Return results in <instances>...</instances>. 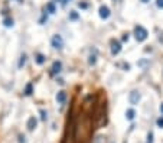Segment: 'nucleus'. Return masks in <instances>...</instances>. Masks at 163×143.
<instances>
[{"instance_id":"1","label":"nucleus","mask_w":163,"mask_h":143,"mask_svg":"<svg viewBox=\"0 0 163 143\" xmlns=\"http://www.w3.org/2000/svg\"><path fill=\"white\" fill-rule=\"evenodd\" d=\"M75 119L72 116L69 121H68V129H67V140L65 143H75Z\"/></svg>"},{"instance_id":"2","label":"nucleus","mask_w":163,"mask_h":143,"mask_svg":"<svg viewBox=\"0 0 163 143\" xmlns=\"http://www.w3.org/2000/svg\"><path fill=\"white\" fill-rule=\"evenodd\" d=\"M147 30L143 28V26H136L134 28V36H136V39L139 41V42H143V41H146L147 39Z\"/></svg>"},{"instance_id":"3","label":"nucleus","mask_w":163,"mask_h":143,"mask_svg":"<svg viewBox=\"0 0 163 143\" xmlns=\"http://www.w3.org/2000/svg\"><path fill=\"white\" fill-rule=\"evenodd\" d=\"M51 45H52L55 49H62L64 48V39L61 35H53L52 39H51Z\"/></svg>"},{"instance_id":"4","label":"nucleus","mask_w":163,"mask_h":143,"mask_svg":"<svg viewBox=\"0 0 163 143\" xmlns=\"http://www.w3.org/2000/svg\"><path fill=\"white\" fill-rule=\"evenodd\" d=\"M110 49H111V55H118L121 52V43L117 39H111L110 41Z\"/></svg>"},{"instance_id":"5","label":"nucleus","mask_w":163,"mask_h":143,"mask_svg":"<svg viewBox=\"0 0 163 143\" xmlns=\"http://www.w3.org/2000/svg\"><path fill=\"white\" fill-rule=\"evenodd\" d=\"M140 98H142V95H140V93L137 90H134V91H131L129 94V101H130V104H137L140 101Z\"/></svg>"},{"instance_id":"6","label":"nucleus","mask_w":163,"mask_h":143,"mask_svg":"<svg viewBox=\"0 0 163 143\" xmlns=\"http://www.w3.org/2000/svg\"><path fill=\"white\" fill-rule=\"evenodd\" d=\"M62 71V62L61 61H55L51 67V75H56L59 72Z\"/></svg>"},{"instance_id":"7","label":"nucleus","mask_w":163,"mask_h":143,"mask_svg":"<svg viewBox=\"0 0 163 143\" xmlns=\"http://www.w3.org/2000/svg\"><path fill=\"white\" fill-rule=\"evenodd\" d=\"M36 124H38V120L35 119V117H29L28 123H26V127H28L29 132H33L36 129Z\"/></svg>"},{"instance_id":"8","label":"nucleus","mask_w":163,"mask_h":143,"mask_svg":"<svg viewBox=\"0 0 163 143\" xmlns=\"http://www.w3.org/2000/svg\"><path fill=\"white\" fill-rule=\"evenodd\" d=\"M100 18L101 19H108L110 18V9H108V6H101L100 7Z\"/></svg>"},{"instance_id":"9","label":"nucleus","mask_w":163,"mask_h":143,"mask_svg":"<svg viewBox=\"0 0 163 143\" xmlns=\"http://www.w3.org/2000/svg\"><path fill=\"white\" fill-rule=\"evenodd\" d=\"M65 101H67V93L65 91H59L56 94V103L58 104H61V105H64L65 104Z\"/></svg>"},{"instance_id":"10","label":"nucleus","mask_w":163,"mask_h":143,"mask_svg":"<svg viewBox=\"0 0 163 143\" xmlns=\"http://www.w3.org/2000/svg\"><path fill=\"white\" fill-rule=\"evenodd\" d=\"M134 116H136V111L133 109H129L127 111H126V119L127 120H133L134 119Z\"/></svg>"},{"instance_id":"11","label":"nucleus","mask_w":163,"mask_h":143,"mask_svg":"<svg viewBox=\"0 0 163 143\" xmlns=\"http://www.w3.org/2000/svg\"><path fill=\"white\" fill-rule=\"evenodd\" d=\"M92 143H106V136L98 134V136H95V139H92Z\"/></svg>"},{"instance_id":"12","label":"nucleus","mask_w":163,"mask_h":143,"mask_svg":"<svg viewBox=\"0 0 163 143\" xmlns=\"http://www.w3.org/2000/svg\"><path fill=\"white\" fill-rule=\"evenodd\" d=\"M46 12L51 14L55 13V5H53V2H49L48 5H46Z\"/></svg>"},{"instance_id":"13","label":"nucleus","mask_w":163,"mask_h":143,"mask_svg":"<svg viewBox=\"0 0 163 143\" xmlns=\"http://www.w3.org/2000/svg\"><path fill=\"white\" fill-rule=\"evenodd\" d=\"M35 61H36V64L42 65L43 62H45V57H43L42 54H36V57H35Z\"/></svg>"},{"instance_id":"14","label":"nucleus","mask_w":163,"mask_h":143,"mask_svg":"<svg viewBox=\"0 0 163 143\" xmlns=\"http://www.w3.org/2000/svg\"><path fill=\"white\" fill-rule=\"evenodd\" d=\"M3 23H5L6 28H12V26H13V19H12V18H5Z\"/></svg>"},{"instance_id":"15","label":"nucleus","mask_w":163,"mask_h":143,"mask_svg":"<svg viewBox=\"0 0 163 143\" xmlns=\"http://www.w3.org/2000/svg\"><path fill=\"white\" fill-rule=\"evenodd\" d=\"M97 62V55L95 54H94V55H90V59H88V64H90V65H94V64H95Z\"/></svg>"},{"instance_id":"16","label":"nucleus","mask_w":163,"mask_h":143,"mask_svg":"<svg viewBox=\"0 0 163 143\" xmlns=\"http://www.w3.org/2000/svg\"><path fill=\"white\" fill-rule=\"evenodd\" d=\"M26 54H23V55H22V57H20V61H19V68H22L25 65V64H26Z\"/></svg>"},{"instance_id":"17","label":"nucleus","mask_w":163,"mask_h":143,"mask_svg":"<svg viewBox=\"0 0 163 143\" xmlns=\"http://www.w3.org/2000/svg\"><path fill=\"white\" fill-rule=\"evenodd\" d=\"M25 94L26 95H30L32 94V84L29 82V84H26V88H25Z\"/></svg>"},{"instance_id":"18","label":"nucleus","mask_w":163,"mask_h":143,"mask_svg":"<svg viewBox=\"0 0 163 143\" xmlns=\"http://www.w3.org/2000/svg\"><path fill=\"white\" fill-rule=\"evenodd\" d=\"M69 19L71 20H77L78 19V13L75 12V10H72L71 13H69Z\"/></svg>"},{"instance_id":"19","label":"nucleus","mask_w":163,"mask_h":143,"mask_svg":"<svg viewBox=\"0 0 163 143\" xmlns=\"http://www.w3.org/2000/svg\"><path fill=\"white\" fill-rule=\"evenodd\" d=\"M78 6H80L81 9H87V7H88V3H85V2H80V3H78Z\"/></svg>"},{"instance_id":"20","label":"nucleus","mask_w":163,"mask_h":143,"mask_svg":"<svg viewBox=\"0 0 163 143\" xmlns=\"http://www.w3.org/2000/svg\"><path fill=\"white\" fill-rule=\"evenodd\" d=\"M156 6L159 9H163V0H156Z\"/></svg>"},{"instance_id":"21","label":"nucleus","mask_w":163,"mask_h":143,"mask_svg":"<svg viewBox=\"0 0 163 143\" xmlns=\"http://www.w3.org/2000/svg\"><path fill=\"white\" fill-rule=\"evenodd\" d=\"M147 139H149V140H147V143H153V133H152V132L147 134Z\"/></svg>"},{"instance_id":"22","label":"nucleus","mask_w":163,"mask_h":143,"mask_svg":"<svg viewBox=\"0 0 163 143\" xmlns=\"http://www.w3.org/2000/svg\"><path fill=\"white\" fill-rule=\"evenodd\" d=\"M157 126L159 127H163V117H159L157 119Z\"/></svg>"},{"instance_id":"23","label":"nucleus","mask_w":163,"mask_h":143,"mask_svg":"<svg viewBox=\"0 0 163 143\" xmlns=\"http://www.w3.org/2000/svg\"><path fill=\"white\" fill-rule=\"evenodd\" d=\"M137 65H140V67H146L147 65V61H140V62H137Z\"/></svg>"},{"instance_id":"24","label":"nucleus","mask_w":163,"mask_h":143,"mask_svg":"<svg viewBox=\"0 0 163 143\" xmlns=\"http://www.w3.org/2000/svg\"><path fill=\"white\" fill-rule=\"evenodd\" d=\"M41 114H42V120H46V113H45V110H41Z\"/></svg>"},{"instance_id":"25","label":"nucleus","mask_w":163,"mask_h":143,"mask_svg":"<svg viewBox=\"0 0 163 143\" xmlns=\"http://www.w3.org/2000/svg\"><path fill=\"white\" fill-rule=\"evenodd\" d=\"M19 139H20L19 140L20 143H26V137H25V136H19Z\"/></svg>"},{"instance_id":"26","label":"nucleus","mask_w":163,"mask_h":143,"mask_svg":"<svg viewBox=\"0 0 163 143\" xmlns=\"http://www.w3.org/2000/svg\"><path fill=\"white\" fill-rule=\"evenodd\" d=\"M123 41H129V35L124 34V36H123Z\"/></svg>"},{"instance_id":"27","label":"nucleus","mask_w":163,"mask_h":143,"mask_svg":"<svg viewBox=\"0 0 163 143\" xmlns=\"http://www.w3.org/2000/svg\"><path fill=\"white\" fill-rule=\"evenodd\" d=\"M160 111H162V113H163V104L160 105Z\"/></svg>"},{"instance_id":"28","label":"nucleus","mask_w":163,"mask_h":143,"mask_svg":"<svg viewBox=\"0 0 163 143\" xmlns=\"http://www.w3.org/2000/svg\"><path fill=\"white\" fill-rule=\"evenodd\" d=\"M142 2H143V3H147V2H149V0H142Z\"/></svg>"},{"instance_id":"29","label":"nucleus","mask_w":163,"mask_h":143,"mask_svg":"<svg viewBox=\"0 0 163 143\" xmlns=\"http://www.w3.org/2000/svg\"><path fill=\"white\" fill-rule=\"evenodd\" d=\"M19 2H22V0H19Z\"/></svg>"}]
</instances>
